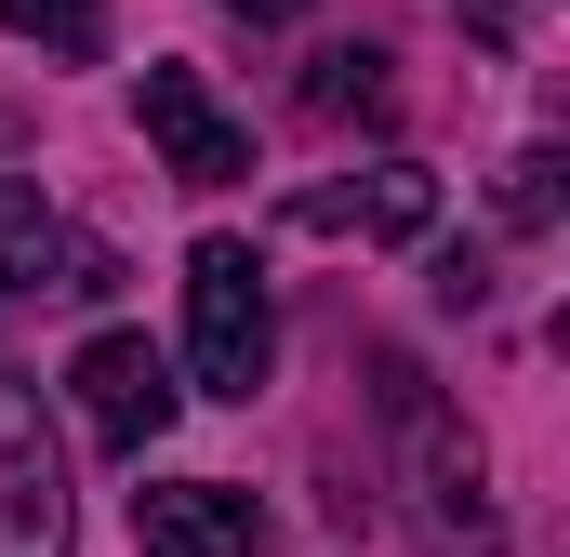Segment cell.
<instances>
[{"label": "cell", "mask_w": 570, "mask_h": 557, "mask_svg": "<svg viewBox=\"0 0 570 557\" xmlns=\"http://www.w3.org/2000/svg\"><path fill=\"white\" fill-rule=\"evenodd\" d=\"M67 545V465L40 438V399H0V557H53Z\"/></svg>", "instance_id": "6"}, {"label": "cell", "mask_w": 570, "mask_h": 557, "mask_svg": "<svg viewBox=\"0 0 570 557\" xmlns=\"http://www.w3.org/2000/svg\"><path fill=\"white\" fill-rule=\"evenodd\" d=\"M107 240H80L40 186H0V292H107Z\"/></svg>", "instance_id": "7"}, {"label": "cell", "mask_w": 570, "mask_h": 557, "mask_svg": "<svg viewBox=\"0 0 570 557\" xmlns=\"http://www.w3.org/2000/svg\"><path fill=\"white\" fill-rule=\"evenodd\" d=\"M226 13H253V27H279V13H305V0H226Z\"/></svg>", "instance_id": "12"}, {"label": "cell", "mask_w": 570, "mask_h": 557, "mask_svg": "<svg viewBox=\"0 0 570 557\" xmlns=\"http://www.w3.org/2000/svg\"><path fill=\"white\" fill-rule=\"evenodd\" d=\"M134 545L146 557H266V505L239 478H159V491H134Z\"/></svg>", "instance_id": "5"}, {"label": "cell", "mask_w": 570, "mask_h": 557, "mask_svg": "<svg viewBox=\"0 0 570 557\" xmlns=\"http://www.w3.org/2000/svg\"><path fill=\"white\" fill-rule=\"evenodd\" d=\"M0 27H13V40H40V53H67V67H94V53H107V0H0Z\"/></svg>", "instance_id": "10"}, {"label": "cell", "mask_w": 570, "mask_h": 557, "mask_svg": "<svg viewBox=\"0 0 570 557\" xmlns=\"http://www.w3.org/2000/svg\"><path fill=\"white\" fill-rule=\"evenodd\" d=\"M385 412L412 424V505H425V545L438 557H504V518L478 505V438L425 399L412 359H385Z\"/></svg>", "instance_id": "2"}, {"label": "cell", "mask_w": 570, "mask_h": 557, "mask_svg": "<svg viewBox=\"0 0 570 557\" xmlns=\"http://www.w3.org/2000/svg\"><path fill=\"white\" fill-rule=\"evenodd\" d=\"M491 199H504V226H518V240H531V226H558V146H518Z\"/></svg>", "instance_id": "11"}, {"label": "cell", "mask_w": 570, "mask_h": 557, "mask_svg": "<svg viewBox=\"0 0 570 557\" xmlns=\"http://www.w3.org/2000/svg\"><path fill=\"white\" fill-rule=\"evenodd\" d=\"M134 120H146V146H159V173H186V186H239V173H253V134L199 94V67H146Z\"/></svg>", "instance_id": "4"}, {"label": "cell", "mask_w": 570, "mask_h": 557, "mask_svg": "<svg viewBox=\"0 0 570 557\" xmlns=\"http://www.w3.org/2000/svg\"><path fill=\"white\" fill-rule=\"evenodd\" d=\"M292 226H318V240H425L438 226V173L385 159V173H358V186H318Z\"/></svg>", "instance_id": "8"}, {"label": "cell", "mask_w": 570, "mask_h": 557, "mask_svg": "<svg viewBox=\"0 0 570 557\" xmlns=\"http://www.w3.org/2000/svg\"><path fill=\"white\" fill-rule=\"evenodd\" d=\"M186 359H199L213 399H266V372H279V319H266L253 240H199V253H186Z\"/></svg>", "instance_id": "1"}, {"label": "cell", "mask_w": 570, "mask_h": 557, "mask_svg": "<svg viewBox=\"0 0 570 557\" xmlns=\"http://www.w3.org/2000/svg\"><path fill=\"white\" fill-rule=\"evenodd\" d=\"M385 94H399V80H385V53H372V40L318 53V80H305V107H318V120H385Z\"/></svg>", "instance_id": "9"}, {"label": "cell", "mask_w": 570, "mask_h": 557, "mask_svg": "<svg viewBox=\"0 0 570 557\" xmlns=\"http://www.w3.org/2000/svg\"><path fill=\"white\" fill-rule=\"evenodd\" d=\"M67 385H80V424H94V438H107V451H146V438H159V424L186 412V385H173V359H159V345H146V332H94V345H80V372H67Z\"/></svg>", "instance_id": "3"}]
</instances>
